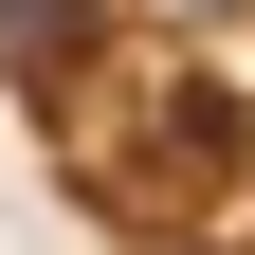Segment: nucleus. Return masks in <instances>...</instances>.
<instances>
[{
    "mask_svg": "<svg viewBox=\"0 0 255 255\" xmlns=\"http://www.w3.org/2000/svg\"><path fill=\"white\" fill-rule=\"evenodd\" d=\"M73 182L128 219V237H201L219 201L255 182V91L237 73H146V55H91L73 91H37Z\"/></svg>",
    "mask_w": 255,
    "mask_h": 255,
    "instance_id": "nucleus-1",
    "label": "nucleus"
},
{
    "mask_svg": "<svg viewBox=\"0 0 255 255\" xmlns=\"http://www.w3.org/2000/svg\"><path fill=\"white\" fill-rule=\"evenodd\" d=\"M91 55H110V0H0V73L18 91H73Z\"/></svg>",
    "mask_w": 255,
    "mask_h": 255,
    "instance_id": "nucleus-2",
    "label": "nucleus"
},
{
    "mask_svg": "<svg viewBox=\"0 0 255 255\" xmlns=\"http://www.w3.org/2000/svg\"><path fill=\"white\" fill-rule=\"evenodd\" d=\"M146 18H201V37H219V18H255V0H146Z\"/></svg>",
    "mask_w": 255,
    "mask_h": 255,
    "instance_id": "nucleus-3",
    "label": "nucleus"
}]
</instances>
